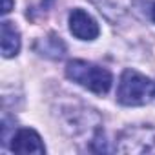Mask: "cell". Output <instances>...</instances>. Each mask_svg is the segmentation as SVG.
I'll list each match as a JSON object with an SVG mask.
<instances>
[{"label": "cell", "mask_w": 155, "mask_h": 155, "mask_svg": "<svg viewBox=\"0 0 155 155\" xmlns=\"http://www.w3.org/2000/svg\"><path fill=\"white\" fill-rule=\"evenodd\" d=\"M66 77L71 82L97 95H106L113 84V75L106 68H101L93 62L81 60V58L69 60L66 64Z\"/></svg>", "instance_id": "1"}, {"label": "cell", "mask_w": 155, "mask_h": 155, "mask_svg": "<svg viewBox=\"0 0 155 155\" xmlns=\"http://www.w3.org/2000/svg\"><path fill=\"white\" fill-rule=\"evenodd\" d=\"M155 101V81L135 69H124L117 86V102L122 106H144Z\"/></svg>", "instance_id": "2"}, {"label": "cell", "mask_w": 155, "mask_h": 155, "mask_svg": "<svg viewBox=\"0 0 155 155\" xmlns=\"http://www.w3.org/2000/svg\"><path fill=\"white\" fill-rule=\"evenodd\" d=\"M115 151L135 153V155H153L155 153V126L135 124L124 128L117 135Z\"/></svg>", "instance_id": "3"}, {"label": "cell", "mask_w": 155, "mask_h": 155, "mask_svg": "<svg viewBox=\"0 0 155 155\" xmlns=\"http://www.w3.org/2000/svg\"><path fill=\"white\" fill-rule=\"evenodd\" d=\"M68 24H69L71 35L77 37L79 40H95L101 33V28H99L97 20L88 11L81 9V8H75L69 13Z\"/></svg>", "instance_id": "4"}, {"label": "cell", "mask_w": 155, "mask_h": 155, "mask_svg": "<svg viewBox=\"0 0 155 155\" xmlns=\"http://www.w3.org/2000/svg\"><path fill=\"white\" fill-rule=\"evenodd\" d=\"M9 150L13 153H20V155H29V153L44 155L46 153V146H44L40 135L31 128L17 130L9 140Z\"/></svg>", "instance_id": "5"}, {"label": "cell", "mask_w": 155, "mask_h": 155, "mask_svg": "<svg viewBox=\"0 0 155 155\" xmlns=\"http://www.w3.org/2000/svg\"><path fill=\"white\" fill-rule=\"evenodd\" d=\"M2 55L6 58H13L18 55L22 40H20V33L17 29V26L9 20L2 22Z\"/></svg>", "instance_id": "6"}, {"label": "cell", "mask_w": 155, "mask_h": 155, "mask_svg": "<svg viewBox=\"0 0 155 155\" xmlns=\"http://www.w3.org/2000/svg\"><path fill=\"white\" fill-rule=\"evenodd\" d=\"M35 51L40 53L42 57H48V58L57 60V58H62V57L66 55V44H64V40H62L58 35L49 33L48 37L37 40Z\"/></svg>", "instance_id": "7"}, {"label": "cell", "mask_w": 155, "mask_h": 155, "mask_svg": "<svg viewBox=\"0 0 155 155\" xmlns=\"http://www.w3.org/2000/svg\"><path fill=\"white\" fill-rule=\"evenodd\" d=\"M13 6H15L13 0H2V15H8L13 9Z\"/></svg>", "instance_id": "8"}, {"label": "cell", "mask_w": 155, "mask_h": 155, "mask_svg": "<svg viewBox=\"0 0 155 155\" xmlns=\"http://www.w3.org/2000/svg\"><path fill=\"white\" fill-rule=\"evenodd\" d=\"M151 20L155 22V4H153V8H151Z\"/></svg>", "instance_id": "9"}]
</instances>
